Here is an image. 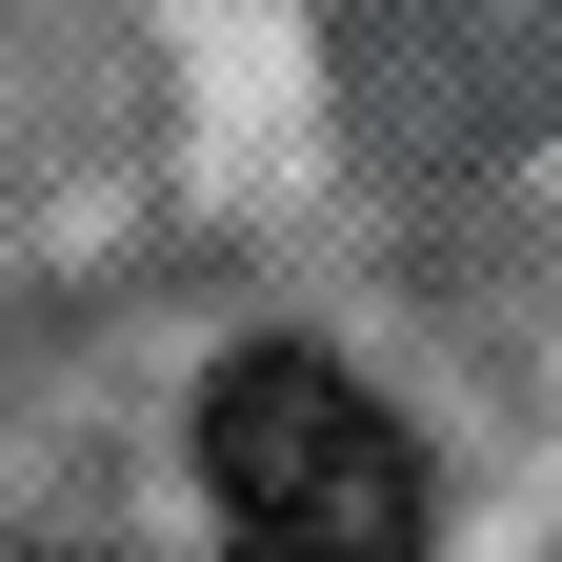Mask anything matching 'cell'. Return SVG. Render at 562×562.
I'll list each match as a JSON object with an SVG mask.
<instances>
[{"label": "cell", "mask_w": 562, "mask_h": 562, "mask_svg": "<svg viewBox=\"0 0 562 562\" xmlns=\"http://www.w3.org/2000/svg\"><path fill=\"white\" fill-rule=\"evenodd\" d=\"M201 482L261 562H422V442L302 341H241L201 382Z\"/></svg>", "instance_id": "cell-1"}]
</instances>
